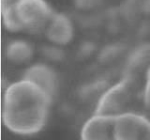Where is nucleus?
Masks as SVG:
<instances>
[{
  "label": "nucleus",
  "instance_id": "f257e3e1",
  "mask_svg": "<svg viewBox=\"0 0 150 140\" xmlns=\"http://www.w3.org/2000/svg\"><path fill=\"white\" fill-rule=\"evenodd\" d=\"M52 95L38 84L26 79L11 84L4 93L2 121L4 126L18 135H34L48 121Z\"/></svg>",
  "mask_w": 150,
  "mask_h": 140
},
{
  "label": "nucleus",
  "instance_id": "f03ea898",
  "mask_svg": "<svg viewBox=\"0 0 150 140\" xmlns=\"http://www.w3.org/2000/svg\"><path fill=\"white\" fill-rule=\"evenodd\" d=\"M1 14L8 31L40 33L46 30L54 12L45 0H1Z\"/></svg>",
  "mask_w": 150,
  "mask_h": 140
},
{
  "label": "nucleus",
  "instance_id": "7ed1b4c3",
  "mask_svg": "<svg viewBox=\"0 0 150 140\" xmlns=\"http://www.w3.org/2000/svg\"><path fill=\"white\" fill-rule=\"evenodd\" d=\"M133 78L125 76L103 93L98 99L95 114L116 116L125 113L133 96Z\"/></svg>",
  "mask_w": 150,
  "mask_h": 140
},
{
  "label": "nucleus",
  "instance_id": "20e7f679",
  "mask_svg": "<svg viewBox=\"0 0 150 140\" xmlns=\"http://www.w3.org/2000/svg\"><path fill=\"white\" fill-rule=\"evenodd\" d=\"M148 119L134 112L115 116L114 134L115 140H141Z\"/></svg>",
  "mask_w": 150,
  "mask_h": 140
},
{
  "label": "nucleus",
  "instance_id": "39448f33",
  "mask_svg": "<svg viewBox=\"0 0 150 140\" xmlns=\"http://www.w3.org/2000/svg\"><path fill=\"white\" fill-rule=\"evenodd\" d=\"M115 116L94 114L86 120L80 131V140H115Z\"/></svg>",
  "mask_w": 150,
  "mask_h": 140
},
{
  "label": "nucleus",
  "instance_id": "423d86ee",
  "mask_svg": "<svg viewBox=\"0 0 150 140\" xmlns=\"http://www.w3.org/2000/svg\"><path fill=\"white\" fill-rule=\"evenodd\" d=\"M48 39L57 44H65L72 39L73 28L69 18L62 14H55L46 28Z\"/></svg>",
  "mask_w": 150,
  "mask_h": 140
},
{
  "label": "nucleus",
  "instance_id": "0eeeda50",
  "mask_svg": "<svg viewBox=\"0 0 150 140\" xmlns=\"http://www.w3.org/2000/svg\"><path fill=\"white\" fill-rule=\"evenodd\" d=\"M23 79L38 84L53 95L56 87V76L54 71L46 65L38 64L29 68L25 72Z\"/></svg>",
  "mask_w": 150,
  "mask_h": 140
},
{
  "label": "nucleus",
  "instance_id": "6e6552de",
  "mask_svg": "<svg viewBox=\"0 0 150 140\" xmlns=\"http://www.w3.org/2000/svg\"><path fill=\"white\" fill-rule=\"evenodd\" d=\"M150 67V46L144 47L137 50L131 55L128 64V73L126 76L134 79V75L137 72L144 70V73Z\"/></svg>",
  "mask_w": 150,
  "mask_h": 140
},
{
  "label": "nucleus",
  "instance_id": "1a4fd4ad",
  "mask_svg": "<svg viewBox=\"0 0 150 140\" xmlns=\"http://www.w3.org/2000/svg\"><path fill=\"white\" fill-rule=\"evenodd\" d=\"M143 100L145 107L150 108V67L144 73V86L143 90Z\"/></svg>",
  "mask_w": 150,
  "mask_h": 140
},
{
  "label": "nucleus",
  "instance_id": "9d476101",
  "mask_svg": "<svg viewBox=\"0 0 150 140\" xmlns=\"http://www.w3.org/2000/svg\"><path fill=\"white\" fill-rule=\"evenodd\" d=\"M141 140H150V119L147 120Z\"/></svg>",
  "mask_w": 150,
  "mask_h": 140
}]
</instances>
